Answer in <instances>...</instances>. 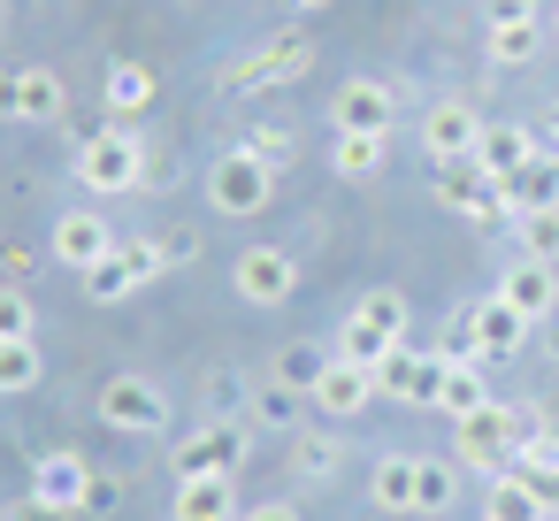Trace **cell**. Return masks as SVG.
Returning <instances> with one entry per match:
<instances>
[{
  "mask_svg": "<svg viewBox=\"0 0 559 521\" xmlns=\"http://www.w3.org/2000/svg\"><path fill=\"white\" fill-rule=\"evenodd\" d=\"M513 200H521V208H559V146H551V139H544V154L513 177Z\"/></svg>",
  "mask_w": 559,
  "mask_h": 521,
  "instance_id": "f546056e",
  "label": "cell"
},
{
  "mask_svg": "<svg viewBox=\"0 0 559 521\" xmlns=\"http://www.w3.org/2000/svg\"><path fill=\"white\" fill-rule=\"evenodd\" d=\"M269 192H276V169H269L261 154H246V146H230V154L207 169V208H215V215H238V223H246V215L269 208Z\"/></svg>",
  "mask_w": 559,
  "mask_h": 521,
  "instance_id": "277c9868",
  "label": "cell"
},
{
  "mask_svg": "<svg viewBox=\"0 0 559 521\" xmlns=\"http://www.w3.org/2000/svg\"><path fill=\"white\" fill-rule=\"evenodd\" d=\"M39 376H47L39 338H9V345H0V399H24V391H39Z\"/></svg>",
  "mask_w": 559,
  "mask_h": 521,
  "instance_id": "83f0119b",
  "label": "cell"
},
{
  "mask_svg": "<svg viewBox=\"0 0 559 521\" xmlns=\"http://www.w3.org/2000/svg\"><path fill=\"white\" fill-rule=\"evenodd\" d=\"M246 154H261V162L276 169V162H292V154H299V139H292L284 123H253V131H246Z\"/></svg>",
  "mask_w": 559,
  "mask_h": 521,
  "instance_id": "d590c367",
  "label": "cell"
},
{
  "mask_svg": "<svg viewBox=\"0 0 559 521\" xmlns=\"http://www.w3.org/2000/svg\"><path fill=\"white\" fill-rule=\"evenodd\" d=\"M116 498H123V483H116V475H93V490H85V513H116Z\"/></svg>",
  "mask_w": 559,
  "mask_h": 521,
  "instance_id": "f35d334b",
  "label": "cell"
},
{
  "mask_svg": "<svg viewBox=\"0 0 559 521\" xmlns=\"http://www.w3.org/2000/svg\"><path fill=\"white\" fill-rule=\"evenodd\" d=\"M460 330H467V345H475V360L490 368V360H513V353L528 345V330H536V322H528V315H513V307H506V299L490 292V299H475V307H460Z\"/></svg>",
  "mask_w": 559,
  "mask_h": 521,
  "instance_id": "ba28073f",
  "label": "cell"
},
{
  "mask_svg": "<svg viewBox=\"0 0 559 521\" xmlns=\"http://www.w3.org/2000/svg\"><path fill=\"white\" fill-rule=\"evenodd\" d=\"M307 70H314V39L307 32H284V39L223 62V93H276V85H299Z\"/></svg>",
  "mask_w": 559,
  "mask_h": 521,
  "instance_id": "7a4b0ae2",
  "label": "cell"
},
{
  "mask_svg": "<svg viewBox=\"0 0 559 521\" xmlns=\"http://www.w3.org/2000/svg\"><path fill=\"white\" fill-rule=\"evenodd\" d=\"M368 506L376 513H414V452H383L368 467Z\"/></svg>",
  "mask_w": 559,
  "mask_h": 521,
  "instance_id": "603a6c76",
  "label": "cell"
},
{
  "mask_svg": "<svg viewBox=\"0 0 559 521\" xmlns=\"http://www.w3.org/2000/svg\"><path fill=\"white\" fill-rule=\"evenodd\" d=\"M460 506V460H437V452H414V513H452Z\"/></svg>",
  "mask_w": 559,
  "mask_h": 521,
  "instance_id": "44dd1931",
  "label": "cell"
},
{
  "mask_svg": "<svg viewBox=\"0 0 559 521\" xmlns=\"http://www.w3.org/2000/svg\"><path fill=\"white\" fill-rule=\"evenodd\" d=\"M536 9H544V0H536Z\"/></svg>",
  "mask_w": 559,
  "mask_h": 521,
  "instance_id": "681fc988",
  "label": "cell"
},
{
  "mask_svg": "<svg viewBox=\"0 0 559 521\" xmlns=\"http://www.w3.org/2000/svg\"><path fill=\"white\" fill-rule=\"evenodd\" d=\"M483 521H544V498L521 467H498L490 490H483Z\"/></svg>",
  "mask_w": 559,
  "mask_h": 521,
  "instance_id": "7402d4cb",
  "label": "cell"
},
{
  "mask_svg": "<svg viewBox=\"0 0 559 521\" xmlns=\"http://www.w3.org/2000/svg\"><path fill=\"white\" fill-rule=\"evenodd\" d=\"M131 292H139V269L123 261V246H116L100 269H85V299H93V307H116V299H131Z\"/></svg>",
  "mask_w": 559,
  "mask_h": 521,
  "instance_id": "4dcf8cb0",
  "label": "cell"
},
{
  "mask_svg": "<svg viewBox=\"0 0 559 521\" xmlns=\"http://www.w3.org/2000/svg\"><path fill=\"white\" fill-rule=\"evenodd\" d=\"M544 139H559V100H551V108H544Z\"/></svg>",
  "mask_w": 559,
  "mask_h": 521,
  "instance_id": "f6af8a7d",
  "label": "cell"
},
{
  "mask_svg": "<svg viewBox=\"0 0 559 521\" xmlns=\"http://www.w3.org/2000/svg\"><path fill=\"white\" fill-rule=\"evenodd\" d=\"M230 292H238L246 307H284V299L299 292V261H292V246H246V253L230 261Z\"/></svg>",
  "mask_w": 559,
  "mask_h": 521,
  "instance_id": "52a82bcc",
  "label": "cell"
},
{
  "mask_svg": "<svg viewBox=\"0 0 559 521\" xmlns=\"http://www.w3.org/2000/svg\"><path fill=\"white\" fill-rule=\"evenodd\" d=\"M0 9H9V0H0Z\"/></svg>",
  "mask_w": 559,
  "mask_h": 521,
  "instance_id": "c3c4849f",
  "label": "cell"
},
{
  "mask_svg": "<svg viewBox=\"0 0 559 521\" xmlns=\"http://www.w3.org/2000/svg\"><path fill=\"white\" fill-rule=\"evenodd\" d=\"M544 39H551V32H544L536 16H521V24H483V62H490V70H528V62L544 55Z\"/></svg>",
  "mask_w": 559,
  "mask_h": 521,
  "instance_id": "ac0fdd59",
  "label": "cell"
},
{
  "mask_svg": "<svg viewBox=\"0 0 559 521\" xmlns=\"http://www.w3.org/2000/svg\"><path fill=\"white\" fill-rule=\"evenodd\" d=\"M391 345H406V338H391V330H376V322H360V315H345V322H337V345H330V353L376 376V360H383Z\"/></svg>",
  "mask_w": 559,
  "mask_h": 521,
  "instance_id": "d4e9b609",
  "label": "cell"
},
{
  "mask_svg": "<svg viewBox=\"0 0 559 521\" xmlns=\"http://www.w3.org/2000/svg\"><path fill=\"white\" fill-rule=\"evenodd\" d=\"M314 9H337V0H292V16H314Z\"/></svg>",
  "mask_w": 559,
  "mask_h": 521,
  "instance_id": "ee69618b",
  "label": "cell"
},
{
  "mask_svg": "<svg viewBox=\"0 0 559 521\" xmlns=\"http://www.w3.org/2000/svg\"><path fill=\"white\" fill-rule=\"evenodd\" d=\"M536 16V0H483V24H521Z\"/></svg>",
  "mask_w": 559,
  "mask_h": 521,
  "instance_id": "ab89813d",
  "label": "cell"
},
{
  "mask_svg": "<svg viewBox=\"0 0 559 521\" xmlns=\"http://www.w3.org/2000/svg\"><path fill=\"white\" fill-rule=\"evenodd\" d=\"M544 353H551V360H559V315H551V322H544Z\"/></svg>",
  "mask_w": 559,
  "mask_h": 521,
  "instance_id": "7bdbcfd3",
  "label": "cell"
},
{
  "mask_svg": "<svg viewBox=\"0 0 559 521\" xmlns=\"http://www.w3.org/2000/svg\"><path fill=\"white\" fill-rule=\"evenodd\" d=\"M353 315H360V322H376V330H391V338H406V322H414V307H406V292H399V284L360 292V299H353Z\"/></svg>",
  "mask_w": 559,
  "mask_h": 521,
  "instance_id": "1f68e13d",
  "label": "cell"
},
{
  "mask_svg": "<svg viewBox=\"0 0 559 521\" xmlns=\"http://www.w3.org/2000/svg\"><path fill=\"white\" fill-rule=\"evenodd\" d=\"M246 467V429L238 422H200L185 445H177V475H238Z\"/></svg>",
  "mask_w": 559,
  "mask_h": 521,
  "instance_id": "7c38bea8",
  "label": "cell"
},
{
  "mask_svg": "<svg viewBox=\"0 0 559 521\" xmlns=\"http://www.w3.org/2000/svg\"><path fill=\"white\" fill-rule=\"evenodd\" d=\"M521 429H528V422H521L506 399H490V406L460 414V437H452L460 452H452V460H460V467H475V475L490 483L498 467H513V445H521Z\"/></svg>",
  "mask_w": 559,
  "mask_h": 521,
  "instance_id": "3957f363",
  "label": "cell"
},
{
  "mask_svg": "<svg viewBox=\"0 0 559 521\" xmlns=\"http://www.w3.org/2000/svg\"><path fill=\"white\" fill-rule=\"evenodd\" d=\"M544 521H559V513H544Z\"/></svg>",
  "mask_w": 559,
  "mask_h": 521,
  "instance_id": "7dc6e473",
  "label": "cell"
},
{
  "mask_svg": "<svg viewBox=\"0 0 559 521\" xmlns=\"http://www.w3.org/2000/svg\"><path fill=\"white\" fill-rule=\"evenodd\" d=\"M551 146H559V139H551Z\"/></svg>",
  "mask_w": 559,
  "mask_h": 521,
  "instance_id": "f907efd6",
  "label": "cell"
},
{
  "mask_svg": "<svg viewBox=\"0 0 559 521\" xmlns=\"http://www.w3.org/2000/svg\"><path fill=\"white\" fill-rule=\"evenodd\" d=\"M544 32H551V39H559V0H551V24H544Z\"/></svg>",
  "mask_w": 559,
  "mask_h": 521,
  "instance_id": "bcb514c9",
  "label": "cell"
},
{
  "mask_svg": "<svg viewBox=\"0 0 559 521\" xmlns=\"http://www.w3.org/2000/svg\"><path fill=\"white\" fill-rule=\"evenodd\" d=\"M0 123H24V116H16V70L0 78Z\"/></svg>",
  "mask_w": 559,
  "mask_h": 521,
  "instance_id": "b9f144b4",
  "label": "cell"
},
{
  "mask_svg": "<svg viewBox=\"0 0 559 521\" xmlns=\"http://www.w3.org/2000/svg\"><path fill=\"white\" fill-rule=\"evenodd\" d=\"M85 490H93V467H85L78 452H39L32 498H47V506H62V513H85Z\"/></svg>",
  "mask_w": 559,
  "mask_h": 521,
  "instance_id": "e0dca14e",
  "label": "cell"
},
{
  "mask_svg": "<svg viewBox=\"0 0 559 521\" xmlns=\"http://www.w3.org/2000/svg\"><path fill=\"white\" fill-rule=\"evenodd\" d=\"M246 521H307L292 498H269V506H246Z\"/></svg>",
  "mask_w": 559,
  "mask_h": 521,
  "instance_id": "60d3db41",
  "label": "cell"
},
{
  "mask_svg": "<svg viewBox=\"0 0 559 521\" xmlns=\"http://www.w3.org/2000/svg\"><path fill=\"white\" fill-rule=\"evenodd\" d=\"M0 521H78V513H62V506H47V498H24V506H9Z\"/></svg>",
  "mask_w": 559,
  "mask_h": 521,
  "instance_id": "74e56055",
  "label": "cell"
},
{
  "mask_svg": "<svg viewBox=\"0 0 559 521\" xmlns=\"http://www.w3.org/2000/svg\"><path fill=\"white\" fill-rule=\"evenodd\" d=\"M330 131L391 139V131H399V85H391V78H345V85L330 93Z\"/></svg>",
  "mask_w": 559,
  "mask_h": 521,
  "instance_id": "8992f818",
  "label": "cell"
},
{
  "mask_svg": "<svg viewBox=\"0 0 559 521\" xmlns=\"http://www.w3.org/2000/svg\"><path fill=\"white\" fill-rule=\"evenodd\" d=\"M16 116H24V123H62V116H70V85H62L47 62L16 70Z\"/></svg>",
  "mask_w": 559,
  "mask_h": 521,
  "instance_id": "ffe728a7",
  "label": "cell"
},
{
  "mask_svg": "<svg viewBox=\"0 0 559 521\" xmlns=\"http://www.w3.org/2000/svg\"><path fill=\"white\" fill-rule=\"evenodd\" d=\"M154 177V154H146V139L131 131V123H100L85 146H78V185L93 192V200H123V192H139Z\"/></svg>",
  "mask_w": 559,
  "mask_h": 521,
  "instance_id": "6da1fadb",
  "label": "cell"
},
{
  "mask_svg": "<svg viewBox=\"0 0 559 521\" xmlns=\"http://www.w3.org/2000/svg\"><path fill=\"white\" fill-rule=\"evenodd\" d=\"M307 399H314V414H322V422H353V414H368V399H376V376L330 353V368H322V383H314Z\"/></svg>",
  "mask_w": 559,
  "mask_h": 521,
  "instance_id": "2e32d148",
  "label": "cell"
},
{
  "mask_svg": "<svg viewBox=\"0 0 559 521\" xmlns=\"http://www.w3.org/2000/svg\"><path fill=\"white\" fill-rule=\"evenodd\" d=\"M483 131H490V123L475 116V100H452V93H444V100L421 108V146H429V162H467Z\"/></svg>",
  "mask_w": 559,
  "mask_h": 521,
  "instance_id": "30bf717a",
  "label": "cell"
},
{
  "mask_svg": "<svg viewBox=\"0 0 559 521\" xmlns=\"http://www.w3.org/2000/svg\"><path fill=\"white\" fill-rule=\"evenodd\" d=\"M498 299L513 307V315H528L536 330L559 315V261H506V276H498Z\"/></svg>",
  "mask_w": 559,
  "mask_h": 521,
  "instance_id": "4fadbf2b",
  "label": "cell"
},
{
  "mask_svg": "<svg viewBox=\"0 0 559 521\" xmlns=\"http://www.w3.org/2000/svg\"><path fill=\"white\" fill-rule=\"evenodd\" d=\"M437 383H444V360H437V353H414V338H406V345H391V353L376 360V399L437 406Z\"/></svg>",
  "mask_w": 559,
  "mask_h": 521,
  "instance_id": "9c48e42d",
  "label": "cell"
},
{
  "mask_svg": "<svg viewBox=\"0 0 559 521\" xmlns=\"http://www.w3.org/2000/svg\"><path fill=\"white\" fill-rule=\"evenodd\" d=\"M383 154H391V139H368V131H337V139H330V169H337L345 185H368V177L383 169Z\"/></svg>",
  "mask_w": 559,
  "mask_h": 521,
  "instance_id": "cb8c5ba5",
  "label": "cell"
},
{
  "mask_svg": "<svg viewBox=\"0 0 559 521\" xmlns=\"http://www.w3.org/2000/svg\"><path fill=\"white\" fill-rule=\"evenodd\" d=\"M116 246H123V238H108V215H100V208H70V215L55 223V238H47V253H55L62 269H78V276L100 269Z\"/></svg>",
  "mask_w": 559,
  "mask_h": 521,
  "instance_id": "8fae6325",
  "label": "cell"
},
{
  "mask_svg": "<svg viewBox=\"0 0 559 521\" xmlns=\"http://www.w3.org/2000/svg\"><path fill=\"white\" fill-rule=\"evenodd\" d=\"M437 406L460 422V414H475V406H490V383H483V360H452L444 368V383H437Z\"/></svg>",
  "mask_w": 559,
  "mask_h": 521,
  "instance_id": "484cf974",
  "label": "cell"
},
{
  "mask_svg": "<svg viewBox=\"0 0 559 521\" xmlns=\"http://www.w3.org/2000/svg\"><path fill=\"white\" fill-rule=\"evenodd\" d=\"M9 338H39V307H32V292L0 284V345Z\"/></svg>",
  "mask_w": 559,
  "mask_h": 521,
  "instance_id": "e575fe53",
  "label": "cell"
},
{
  "mask_svg": "<svg viewBox=\"0 0 559 521\" xmlns=\"http://www.w3.org/2000/svg\"><path fill=\"white\" fill-rule=\"evenodd\" d=\"M169 521H246V506H238V475H177V490H169Z\"/></svg>",
  "mask_w": 559,
  "mask_h": 521,
  "instance_id": "5bb4252c",
  "label": "cell"
},
{
  "mask_svg": "<svg viewBox=\"0 0 559 521\" xmlns=\"http://www.w3.org/2000/svg\"><path fill=\"white\" fill-rule=\"evenodd\" d=\"M322 368H330V353H322V345H284L269 376H284V383H299V391H314V383H322Z\"/></svg>",
  "mask_w": 559,
  "mask_h": 521,
  "instance_id": "836d02e7",
  "label": "cell"
},
{
  "mask_svg": "<svg viewBox=\"0 0 559 521\" xmlns=\"http://www.w3.org/2000/svg\"><path fill=\"white\" fill-rule=\"evenodd\" d=\"M513 238L528 261H559V208H521L513 215Z\"/></svg>",
  "mask_w": 559,
  "mask_h": 521,
  "instance_id": "d6a6232c",
  "label": "cell"
},
{
  "mask_svg": "<svg viewBox=\"0 0 559 521\" xmlns=\"http://www.w3.org/2000/svg\"><path fill=\"white\" fill-rule=\"evenodd\" d=\"M292 475L299 483H330L337 475V437L330 429H292Z\"/></svg>",
  "mask_w": 559,
  "mask_h": 521,
  "instance_id": "f1b7e54d",
  "label": "cell"
},
{
  "mask_svg": "<svg viewBox=\"0 0 559 521\" xmlns=\"http://www.w3.org/2000/svg\"><path fill=\"white\" fill-rule=\"evenodd\" d=\"M100 422L123 437H162L169 429V391L154 376H108L100 383Z\"/></svg>",
  "mask_w": 559,
  "mask_h": 521,
  "instance_id": "5b68a950",
  "label": "cell"
},
{
  "mask_svg": "<svg viewBox=\"0 0 559 521\" xmlns=\"http://www.w3.org/2000/svg\"><path fill=\"white\" fill-rule=\"evenodd\" d=\"M123 261L139 269V284H154V276H169V269H177L162 238H123Z\"/></svg>",
  "mask_w": 559,
  "mask_h": 521,
  "instance_id": "8d00e7d4",
  "label": "cell"
},
{
  "mask_svg": "<svg viewBox=\"0 0 559 521\" xmlns=\"http://www.w3.org/2000/svg\"><path fill=\"white\" fill-rule=\"evenodd\" d=\"M154 70L146 62H108V78H100V108L116 116V123H131V116H146L154 108Z\"/></svg>",
  "mask_w": 559,
  "mask_h": 521,
  "instance_id": "d6986e66",
  "label": "cell"
},
{
  "mask_svg": "<svg viewBox=\"0 0 559 521\" xmlns=\"http://www.w3.org/2000/svg\"><path fill=\"white\" fill-rule=\"evenodd\" d=\"M299 406H314L299 383H284V376H269V383H253V422L261 429H299Z\"/></svg>",
  "mask_w": 559,
  "mask_h": 521,
  "instance_id": "4316f807",
  "label": "cell"
},
{
  "mask_svg": "<svg viewBox=\"0 0 559 521\" xmlns=\"http://www.w3.org/2000/svg\"><path fill=\"white\" fill-rule=\"evenodd\" d=\"M536 154H544V131H528V123H490V131L475 139V162H483V177H498V185H513Z\"/></svg>",
  "mask_w": 559,
  "mask_h": 521,
  "instance_id": "9a60e30c",
  "label": "cell"
}]
</instances>
